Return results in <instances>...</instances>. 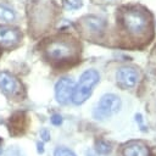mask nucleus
I'll return each mask as SVG.
<instances>
[{"instance_id":"f257e3e1","label":"nucleus","mask_w":156,"mask_h":156,"mask_svg":"<svg viewBox=\"0 0 156 156\" xmlns=\"http://www.w3.org/2000/svg\"><path fill=\"white\" fill-rule=\"evenodd\" d=\"M115 27L118 38L128 45L149 43L154 34L151 12L140 4L121 5L115 12Z\"/></svg>"},{"instance_id":"f03ea898","label":"nucleus","mask_w":156,"mask_h":156,"mask_svg":"<svg viewBox=\"0 0 156 156\" xmlns=\"http://www.w3.org/2000/svg\"><path fill=\"white\" fill-rule=\"evenodd\" d=\"M39 50L43 58L57 69L71 67L80 61V43L68 33H60L44 39L39 44Z\"/></svg>"},{"instance_id":"7ed1b4c3","label":"nucleus","mask_w":156,"mask_h":156,"mask_svg":"<svg viewBox=\"0 0 156 156\" xmlns=\"http://www.w3.org/2000/svg\"><path fill=\"white\" fill-rule=\"evenodd\" d=\"M29 34L33 38L46 33L56 22L58 7L54 0H29L26 4Z\"/></svg>"},{"instance_id":"20e7f679","label":"nucleus","mask_w":156,"mask_h":156,"mask_svg":"<svg viewBox=\"0 0 156 156\" xmlns=\"http://www.w3.org/2000/svg\"><path fill=\"white\" fill-rule=\"evenodd\" d=\"M76 27L80 35L88 40L102 39L107 30V22L95 15H85L77 20Z\"/></svg>"},{"instance_id":"39448f33","label":"nucleus","mask_w":156,"mask_h":156,"mask_svg":"<svg viewBox=\"0 0 156 156\" xmlns=\"http://www.w3.org/2000/svg\"><path fill=\"white\" fill-rule=\"evenodd\" d=\"M99 79H100V76L95 69H87L85 72H83L78 84L74 87V90L72 94V101L76 105H79V104H83L87 99H89V96L91 95L93 88L96 85Z\"/></svg>"},{"instance_id":"423d86ee","label":"nucleus","mask_w":156,"mask_h":156,"mask_svg":"<svg viewBox=\"0 0 156 156\" xmlns=\"http://www.w3.org/2000/svg\"><path fill=\"white\" fill-rule=\"evenodd\" d=\"M0 90L10 99L20 100L24 96V88L22 83L15 76L5 71H0Z\"/></svg>"},{"instance_id":"0eeeda50","label":"nucleus","mask_w":156,"mask_h":156,"mask_svg":"<svg viewBox=\"0 0 156 156\" xmlns=\"http://www.w3.org/2000/svg\"><path fill=\"white\" fill-rule=\"evenodd\" d=\"M23 33L12 24H0V49L13 50L22 44Z\"/></svg>"},{"instance_id":"6e6552de","label":"nucleus","mask_w":156,"mask_h":156,"mask_svg":"<svg viewBox=\"0 0 156 156\" xmlns=\"http://www.w3.org/2000/svg\"><path fill=\"white\" fill-rule=\"evenodd\" d=\"M121 108V100L117 95L115 94H105L100 101L99 105L94 112L95 117L99 119H104L116 112H118V110Z\"/></svg>"},{"instance_id":"1a4fd4ad","label":"nucleus","mask_w":156,"mask_h":156,"mask_svg":"<svg viewBox=\"0 0 156 156\" xmlns=\"http://www.w3.org/2000/svg\"><path fill=\"white\" fill-rule=\"evenodd\" d=\"M116 80L117 84L123 89L133 88L136 85L139 80V72L135 67L132 66L121 67L116 73Z\"/></svg>"},{"instance_id":"9d476101","label":"nucleus","mask_w":156,"mask_h":156,"mask_svg":"<svg viewBox=\"0 0 156 156\" xmlns=\"http://www.w3.org/2000/svg\"><path fill=\"white\" fill-rule=\"evenodd\" d=\"M74 90V82L71 78H61L55 85V96L60 104H67L72 99Z\"/></svg>"},{"instance_id":"9b49d317","label":"nucleus","mask_w":156,"mask_h":156,"mask_svg":"<svg viewBox=\"0 0 156 156\" xmlns=\"http://www.w3.org/2000/svg\"><path fill=\"white\" fill-rule=\"evenodd\" d=\"M122 155L123 156H149V149L140 141H132L124 146Z\"/></svg>"},{"instance_id":"f8f14e48","label":"nucleus","mask_w":156,"mask_h":156,"mask_svg":"<svg viewBox=\"0 0 156 156\" xmlns=\"http://www.w3.org/2000/svg\"><path fill=\"white\" fill-rule=\"evenodd\" d=\"M16 20H17L16 11L12 7L0 2V24H12L16 22Z\"/></svg>"},{"instance_id":"ddd939ff","label":"nucleus","mask_w":156,"mask_h":156,"mask_svg":"<svg viewBox=\"0 0 156 156\" xmlns=\"http://www.w3.org/2000/svg\"><path fill=\"white\" fill-rule=\"evenodd\" d=\"M13 116L16 117L17 122H15V119L10 118L9 130H10V133H11L12 135H16V134L22 133V130H21V129H24V128H23V127H24V123H23V121H24V115H23V113H21V112H18V113H15Z\"/></svg>"},{"instance_id":"4468645a","label":"nucleus","mask_w":156,"mask_h":156,"mask_svg":"<svg viewBox=\"0 0 156 156\" xmlns=\"http://www.w3.org/2000/svg\"><path fill=\"white\" fill-rule=\"evenodd\" d=\"M96 151L99 154H108L111 151V146L105 141H99L96 144Z\"/></svg>"},{"instance_id":"2eb2a0df","label":"nucleus","mask_w":156,"mask_h":156,"mask_svg":"<svg viewBox=\"0 0 156 156\" xmlns=\"http://www.w3.org/2000/svg\"><path fill=\"white\" fill-rule=\"evenodd\" d=\"M54 156H76L73 151L66 147H57L54 152Z\"/></svg>"},{"instance_id":"dca6fc26","label":"nucleus","mask_w":156,"mask_h":156,"mask_svg":"<svg viewBox=\"0 0 156 156\" xmlns=\"http://www.w3.org/2000/svg\"><path fill=\"white\" fill-rule=\"evenodd\" d=\"M90 1L96 5H113V4L119 2L121 0H90Z\"/></svg>"},{"instance_id":"f3484780","label":"nucleus","mask_w":156,"mask_h":156,"mask_svg":"<svg viewBox=\"0 0 156 156\" xmlns=\"http://www.w3.org/2000/svg\"><path fill=\"white\" fill-rule=\"evenodd\" d=\"M51 122H52V124L58 126V124H61V122H62V117H61L60 115H54L52 118H51Z\"/></svg>"},{"instance_id":"a211bd4d","label":"nucleus","mask_w":156,"mask_h":156,"mask_svg":"<svg viewBox=\"0 0 156 156\" xmlns=\"http://www.w3.org/2000/svg\"><path fill=\"white\" fill-rule=\"evenodd\" d=\"M40 136L43 138V140H44V141H46V140H49V139H50V134H49V132H48L46 129H43V130L40 132Z\"/></svg>"},{"instance_id":"6ab92c4d","label":"nucleus","mask_w":156,"mask_h":156,"mask_svg":"<svg viewBox=\"0 0 156 156\" xmlns=\"http://www.w3.org/2000/svg\"><path fill=\"white\" fill-rule=\"evenodd\" d=\"M44 149H43V145L41 144H38V152H43Z\"/></svg>"},{"instance_id":"aec40b11","label":"nucleus","mask_w":156,"mask_h":156,"mask_svg":"<svg viewBox=\"0 0 156 156\" xmlns=\"http://www.w3.org/2000/svg\"><path fill=\"white\" fill-rule=\"evenodd\" d=\"M1 144H2V140L0 139V152H1Z\"/></svg>"}]
</instances>
